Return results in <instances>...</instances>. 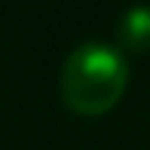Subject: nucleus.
Segmentation results:
<instances>
[{"label":"nucleus","mask_w":150,"mask_h":150,"mask_svg":"<svg viewBox=\"0 0 150 150\" xmlns=\"http://www.w3.org/2000/svg\"><path fill=\"white\" fill-rule=\"evenodd\" d=\"M129 64L120 49L107 43H83L64 58L61 64V98L74 113L98 117L110 110L126 92Z\"/></svg>","instance_id":"nucleus-1"},{"label":"nucleus","mask_w":150,"mask_h":150,"mask_svg":"<svg viewBox=\"0 0 150 150\" xmlns=\"http://www.w3.org/2000/svg\"><path fill=\"white\" fill-rule=\"evenodd\" d=\"M117 43L120 49H129V52L150 49V6H132L120 16Z\"/></svg>","instance_id":"nucleus-2"}]
</instances>
